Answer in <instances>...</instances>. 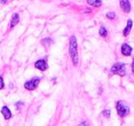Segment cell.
Returning <instances> with one entry per match:
<instances>
[{"label":"cell","instance_id":"7c38bea8","mask_svg":"<svg viewBox=\"0 0 134 126\" xmlns=\"http://www.w3.org/2000/svg\"><path fill=\"white\" fill-rule=\"evenodd\" d=\"M99 35L103 38H106L107 36H108V30H107V29L105 28V27L102 26L99 29Z\"/></svg>","mask_w":134,"mask_h":126},{"label":"cell","instance_id":"52a82bcc","mask_svg":"<svg viewBox=\"0 0 134 126\" xmlns=\"http://www.w3.org/2000/svg\"><path fill=\"white\" fill-rule=\"evenodd\" d=\"M119 5H120V8L123 9V11L129 13L130 11V1H119Z\"/></svg>","mask_w":134,"mask_h":126},{"label":"cell","instance_id":"2e32d148","mask_svg":"<svg viewBox=\"0 0 134 126\" xmlns=\"http://www.w3.org/2000/svg\"><path fill=\"white\" fill-rule=\"evenodd\" d=\"M21 106H22V103H21V102H18V103H17V108H18V109H19Z\"/></svg>","mask_w":134,"mask_h":126},{"label":"cell","instance_id":"30bf717a","mask_svg":"<svg viewBox=\"0 0 134 126\" xmlns=\"http://www.w3.org/2000/svg\"><path fill=\"white\" fill-rule=\"evenodd\" d=\"M87 4L96 7V8H98V7H100L102 5V1H100V0H88Z\"/></svg>","mask_w":134,"mask_h":126},{"label":"cell","instance_id":"9c48e42d","mask_svg":"<svg viewBox=\"0 0 134 126\" xmlns=\"http://www.w3.org/2000/svg\"><path fill=\"white\" fill-rule=\"evenodd\" d=\"M131 28H132V20L131 19H129L126 27H125V29L123 30V35L128 36L129 34H130V30H131Z\"/></svg>","mask_w":134,"mask_h":126},{"label":"cell","instance_id":"8992f818","mask_svg":"<svg viewBox=\"0 0 134 126\" xmlns=\"http://www.w3.org/2000/svg\"><path fill=\"white\" fill-rule=\"evenodd\" d=\"M131 52H132V48L130 46V45L127 44V43L122 44V46H121V52H122L123 55L130 56V54H131Z\"/></svg>","mask_w":134,"mask_h":126},{"label":"cell","instance_id":"ac0fdd59","mask_svg":"<svg viewBox=\"0 0 134 126\" xmlns=\"http://www.w3.org/2000/svg\"><path fill=\"white\" fill-rule=\"evenodd\" d=\"M81 126H88V125H87V124L86 123V122H83V123L81 124Z\"/></svg>","mask_w":134,"mask_h":126},{"label":"cell","instance_id":"8fae6325","mask_svg":"<svg viewBox=\"0 0 134 126\" xmlns=\"http://www.w3.org/2000/svg\"><path fill=\"white\" fill-rule=\"evenodd\" d=\"M19 14H15V15L13 16V19H12L11 20V23H10V27L11 28H13V27H15L16 25L19 23Z\"/></svg>","mask_w":134,"mask_h":126},{"label":"cell","instance_id":"3957f363","mask_svg":"<svg viewBox=\"0 0 134 126\" xmlns=\"http://www.w3.org/2000/svg\"><path fill=\"white\" fill-rule=\"evenodd\" d=\"M117 111L118 114L120 117H125L130 112V108L127 105H125L122 101H119L117 102Z\"/></svg>","mask_w":134,"mask_h":126},{"label":"cell","instance_id":"ba28073f","mask_svg":"<svg viewBox=\"0 0 134 126\" xmlns=\"http://www.w3.org/2000/svg\"><path fill=\"white\" fill-rule=\"evenodd\" d=\"M1 112H2V114L4 115L5 120H9V119L11 118V111H10V109H8L7 106H4V107L2 108Z\"/></svg>","mask_w":134,"mask_h":126},{"label":"cell","instance_id":"277c9868","mask_svg":"<svg viewBox=\"0 0 134 126\" xmlns=\"http://www.w3.org/2000/svg\"><path fill=\"white\" fill-rule=\"evenodd\" d=\"M40 83V78H33V79L27 81L24 85V87L28 90H35Z\"/></svg>","mask_w":134,"mask_h":126},{"label":"cell","instance_id":"5bb4252c","mask_svg":"<svg viewBox=\"0 0 134 126\" xmlns=\"http://www.w3.org/2000/svg\"><path fill=\"white\" fill-rule=\"evenodd\" d=\"M103 115H104V117H106V118H109L110 117V111H108V109H106V111H103Z\"/></svg>","mask_w":134,"mask_h":126},{"label":"cell","instance_id":"e0dca14e","mask_svg":"<svg viewBox=\"0 0 134 126\" xmlns=\"http://www.w3.org/2000/svg\"><path fill=\"white\" fill-rule=\"evenodd\" d=\"M131 67H132V72H133V74H134V57H133V62H132Z\"/></svg>","mask_w":134,"mask_h":126},{"label":"cell","instance_id":"7a4b0ae2","mask_svg":"<svg viewBox=\"0 0 134 126\" xmlns=\"http://www.w3.org/2000/svg\"><path fill=\"white\" fill-rule=\"evenodd\" d=\"M111 73L115 75H119L120 76H124L126 75V65L123 63H116L111 67Z\"/></svg>","mask_w":134,"mask_h":126},{"label":"cell","instance_id":"d6986e66","mask_svg":"<svg viewBox=\"0 0 134 126\" xmlns=\"http://www.w3.org/2000/svg\"><path fill=\"white\" fill-rule=\"evenodd\" d=\"M6 2H8V1H0V3H6Z\"/></svg>","mask_w":134,"mask_h":126},{"label":"cell","instance_id":"6da1fadb","mask_svg":"<svg viewBox=\"0 0 134 126\" xmlns=\"http://www.w3.org/2000/svg\"><path fill=\"white\" fill-rule=\"evenodd\" d=\"M69 52L71 55L72 61L75 66H77L78 65V52H77V43L75 36H72L70 38V47Z\"/></svg>","mask_w":134,"mask_h":126},{"label":"cell","instance_id":"4fadbf2b","mask_svg":"<svg viewBox=\"0 0 134 126\" xmlns=\"http://www.w3.org/2000/svg\"><path fill=\"white\" fill-rule=\"evenodd\" d=\"M106 16H107V18H108V19H115V17H116V15H115V13H114V12H108Z\"/></svg>","mask_w":134,"mask_h":126},{"label":"cell","instance_id":"9a60e30c","mask_svg":"<svg viewBox=\"0 0 134 126\" xmlns=\"http://www.w3.org/2000/svg\"><path fill=\"white\" fill-rule=\"evenodd\" d=\"M3 87H4V80L0 76V89H2Z\"/></svg>","mask_w":134,"mask_h":126},{"label":"cell","instance_id":"5b68a950","mask_svg":"<svg viewBox=\"0 0 134 126\" xmlns=\"http://www.w3.org/2000/svg\"><path fill=\"white\" fill-rule=\"evenodd\" d=\"M35 67L41 71H45L48 68V65L44 60H39L35 63Z\"/></svg>","mask_w":134,"mask_h":126}]
</instances>
